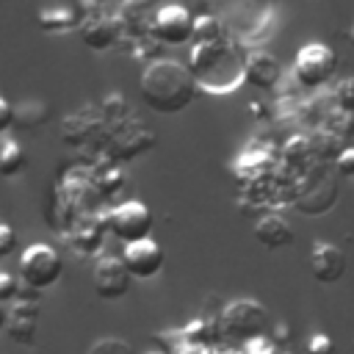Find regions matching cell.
<instances>
[{
  "label": "cell",
  "instance_id": "11",
  "mask_svg": "<svg viewBox=\"0 0 354 354\" xmlns=\"http://www.w3.org/2000/svg\"><path fill=\"white\" fill-rule=\"evenodd\" d=\"M36 318H39L36 301L14 299V307L6 310V332H8V337L14 343H19V346H33L36 343Z\"/></svg>",
  "mask_w": 354,
  "mask_h": 354
},
{
  "label": "cell",
  "instance_id": "7",
  "mask_svg": "<svg viewBox=\"0 0 354 354\" xmlns=\"http://www.w3.org/2000/svg\"><path fill=\"white\" fill-rule=\"evenodd\" d=\"M130 271L124 266L122 257L116 254H105L94 263V271H91V282H94V290L100 299H122L127 290H130Z\"/></svg>",
  "mask_w": 354,
  "mask_h": 354
},
{
  "label": "cell",
  "instance_id": "26",
  "mask_svg": "<svg viewBox=\"0 0 354 354\" xmlns=\"http://www.w3.org/2000/svg\"><path fill=\"white\" fill-rule=\"evenodd\" d=\"M17 288H19V279L14 274H8V271H0V304L14 301Z\"/></svg>",
  "mask_w": 354,
  "mask_h": 354
},
{
  "label": "cell",
  "instance_id": "5",
  "mask_svg": "<svg viewBox=\"0 0 354 354\" xmlns=\"http://www.w3.org/2000/svg\"><path fill=\"white\" fill-rule=\"evenodd\" d=\"M335 69H337V55L332 47L321 41L304 44L293 58V75L304 88H321L324 83L332 80Z\"/></svg>",
  "mask_w": 354,
  "mask_h": 354
},
{
  "label": "cell",
  "instance_id": "24",
  "mask_svg": "<svg viewBox=\"0 0 354 354\" xmlns=\"http://www.w3.org/2000/svg\"><path fill=\"white\" fill-rule=\"evenodd\" d=\"M307 354H335L332 337L324 335V332H315V335L307 340Z\"/></svg>",
  "mask_w": 354,
  "mask_h": 354
},
{
  "label": "cell",
  "instance_id": "12",
  "mask_svg": "<svg viewBox=\"0 0 354 354\" xmlns=\"http://www.w3.org/2000/svg\"><path fill=\"white\" fill-rule=\"evenodd\" d=\"M279 75H282L279 61L266 50H257L243 58V80H249L254 88H266V91L274 88L279 83Z\"/></svg>",
  "mask_w": 354,
  "mask_h": 354
},
{
  "label": "cell",
  "instance_id": "10",
  "mask_svg": "<svg viewBox=\"0 0 354 354\" xmlns=\"http://www.w3.org/2000/svg\"><path fill=\"white\" fill-rule=\"evenodd\" d=\"M310 271H313V277L318 282L335 285L346 274V254H343V249L329 243V241H315L313 249H310Z\"/></svg>",
  "mask_w": 354,
  "mask_h": 354
},
{
  "label": "cell",
  "instance_id": "1",
  "mask_svg": "<svg viewBox=\"0 0 354 354\" xmlns=\"http://www.w3.org/2000/svg\"><path fill=\"white\" fill-rule=\"evenodd\" d=\"M141 100L155 113H180L196 97V80L188 66L174 58H158L141 72Z\"/></svg>",
  "mask_w": 354,
  "mask_h": 354
},
{
  "label": "cell",
  "instance_id": "30",
  "mask_svg": "<svg viewBox=\"0 0 354 354\" xmlns=\"http://www.w3.org/2000/svg\"><path fill=\"white\" fill-rule=\"evenodd\" d=\"M348 36H351V44H354V25H351V33Z\"/></svg>",
  "mask_w": 354,
  "mask_h": 354
},
{
  "label": "cell",
  "instance_id": "15",
  "mask_svg": "<svg viewBox=\"0 0 354 354\" xmlns=\"http://www.w3.org/2000/svg\"><path fill=\"white\" fill-rule=\"evenodd\" d=\"M152 144H155V133L147 130V127H136L130 133H122V138H116V144H113L111 152L116 158H122V160H130L136 155H144Z\"/></svg>",
  "mask_w": 354,
  "mask_h": 354
},
{
  "label": "cell",
  "instance_id": "21",
  "mask_svg": "<svg viewBox=\"0 0 354 354\" xmlns=\"http://www.w3.org/2000/svg\"><path fill=\"white\" fill-rule=\"evenodd\" d=\"M216 326H218V324H216ZM207 329H213V324H207V321H194V324L185 329V340L194 343V346H210L216 337H213V335H205Z\"/></svg>",
  "mask_w": 354,
  "mask_h": 354
},
{
  "label": "cell",
  "instance_id": "17",
  "mask_svg": "<svg viewBox=\"0 0 354 354\" xmlns=\"http://www.w3.org/2000/svg\"><path fill=\"white\" fill-rule=\"evenodd\" d=\"M25 166V152L17 141H3L0 144V174L3 177H14L17 171H22Z\"/></svg>",
  "mask_w": 354,
  "mask_h": 354
},
{
  "label": "cell",
  "instance_id": "9",
  "mask_svg": "<svg viewBox=\"0 0 354 354\" xmlns=\"http://www.w3.org/2000/svg\"><path fill=\"white\" fill-rule=\"evenodd\" d=\"M152 33L163 44H185L194 33V17L183 6H163L152 19Z\"/></svg>",
  "mask_w": 354,
  "mask_h": 354
},
{
  "label": "cell",
  "instance_id": "23",
  "mask_svg": "<svg viewBox=\"0 0 354 354\" xmlns=\"http://www.w3.org/2000/svg\"><path fill=\"white\" fill-rule=\"evenodd\" d=\"M335 169L340 177H354V147H343L335 155Z\"/></svg>",
  "mask_w": 354,
  "mask_h": 354
},
{
  "label": "cell",
  "instance_id": "6",
  "mask_svg": "<svg viewBox=\"0 0 354 354\" xmlns=\"http://www.w3.org/2000/svg\"><path fill=\"white\" fill-rule=\"evenodd\" d=\"M152 224H155L152 210H149L144 202H136V199L116 205V207L111 210V216H108V227H111V232H113L122 243L147 238V235L152 232Z\"/></svg>",
  "mask_w": 354,
  "mask_h": 354
},
{
  "label": "cell",
  "instance_id": "28",
  "mask_svg": "<svg viewBox=\"0 0 354 354\" xmlns=\"http://www.w3.org/2000/svg\"><path fill=\"white\" fill-rule=\"evenodd\" d=\"M11 124H14V108L8 100L0 97V133H6Z\"/></svg>",
  "mask_w": 354,
  "mask_h": 354
},
{
  "label": "cell",
  "instance_id": "19",
  "mask_svg": "<svg viewBox=\"0 0 354 354\" xmlns=\"http://www.w3.org/2000/svg\"><path fill=\"white\" fill-rule=\"evenodd\" d=\"M213 39H221V22L216 17H199V19H194L191 41H213Z\"/></svg>",
  "mask_w": 354,
  "mask_h": 354
},
{
  "label": "cell",
  "instance_id": "13",
  "mask_svg": "<svg viewBox=\"0 0 354 354\" xmlns=\"http://www.w3.org/2000/svg\"><path fill=\"white\" fill-rule=\"evenodd\" d=\"M119 33H122V22L116 17H91L80 28V39L91 50H108L111 44H116Z\"/></svg>",
  "mask_w": 354,
  "mask_h": 354
},
{
  "label": "cell",
  "instance_id": "20",
  "mask_svg": "<svg viewBox=\"0 0 354 354\" xmlns=\"http://www.w3.org/2000/svg\"><path fill=\"white\" fill-rule=\"evenodd\" d=\"M86 354H136V351H133V346H130L127 340H122V337H100V340H94V343L88 346Z\"/></svg>",
  "mask_w": 354,
  "mask_h": 354
},
{
  "label": "cell",
  "instance_id": "32",
  "mask_svg": "<svg viewBox=\"0 0 354 354\" xmlns=\"http://www.w3.org/2000/svg\"><path fill=\"white\" fill-rule=\"evenodd\" d=\"M232 354H243V351H232Z\"/></svg>",
  "mask_w": 354,
  "mask_h": 354
},
{
  "label": "cell",
  "instance_id": "2",
  "mask_svg": "<svg viewBox=\"0 0 354 354\" xmlns=\"http://www.w3.org/2000/svg\"><path fill=\"white\" fill-rule=\"evenodd\" d=\"M188 69L196 86L207 91H235L243 83V61L224 39L194 41L188 55Z\"/></svg>",
  "mask_w": 354,
  "mask_h": 354
},
{
  "label": "cell",
  "instance_id": "3",
  "mask_svg": "<svg viewBox=\"0 0 354 354\" xmlns=\"http://www.w3.org/2000/svg\"><path fill=\"white\" fill-rule=\"evenodd\" d=\"M268 326V313L254 299H235L218 315V332L230 340H252Z\"/></svg>",
  "mask_w": 354,
  "mask_h": 354
},
{
  "label": "cell",
  "instance_id": "18",
  "mask_svg": "<svg viewBox=\"0 0 354 354\" xmlns=\"http://www.w3.org/2000/svg\"><path fill=\"white\" fill-rule=\"evenodd\" d=\"M326 130L335 133V136H340L343 141L351 138V136H354V111H343V108H337V111L326 119Z\"/></svg>",
  "mask_w": 354,
  "mask_h": 354
},
{
  "label": "cell",
  "instance_id": "4",
  "mask_svg": "<svg viewBox=\"0 0 354 354\" xmlns=\"http://www.w3.org/2000/svg\"><path fill=\"white\" fill-rule=\"evenodd\" d=\"M64 274V260L50 243H30L19 254V279L30 288H50L61 279Z\"/></svg>",
  "mask_w": 354,
  "mask_h": 354
},
{
  "label": "cell",
  "instance_id": "14",
  "mask_svg": "<svg viewBox=\"0 0 354 354\" xmlns=\"http://www.w3.org/2000/svg\"><path fill=\"white\" fill-rule=\"evenodd\" d=\"M254 238L266 246V249H282L293 241V227L288 218L277 216V213H268L263 218H257L254 224Z\"/></svg>",
  "mask_w": 354,
  "mask_h": 354
},
{
  "label": "cell",
  "instance_id": "16",
  "mask_svg": "<svg viewBox=\"0 0 354 354\" xmlns=\"http://www.w3.org/2000/svg\"><path fill=\"white\" fill-rule=\"evenodd\" d=\"M36 25L44 33H66L77 28V14L72 8H41L36 14Z\"/></svg>",
  "mask_w": 354,
  "mask_h": 354
},
{
  "label": "cell",
  "instance_id": "31",
  "mask_svg": "<svg viewBox=\"0 0 354 354\" xmlns=\"http://www.w3.org/2000/svg\"><path fill=\"white\" fill-rule=\"evenodd\" d=\"M144 354H166V351H144Z\"/></svg>",
  "mask_w": 354,
  "mask_h": 354
},
{
  "label": "cell",
  "instance_id": "27",
  "mask_svg": "<svg viewBox=\"0 0 354 354\" xmlns=\"http://www.w3.org/2000/svg\"><path fill=\"white\" fill-rule=\"evenodd\" d=\"M17 246V232L8 227V224H0V260L8 257Z\"/></svg>",
  "mask_w": 354,
  "mask_h": 354
},
{
  "label": "cell",
  "instance_id": "8",
  "mask_svg": "<svg viewBox=\"0 0 354 354\" xmlns=\"http://www.w3.org/2000/svg\"><path fill=\"white\" fill-rule=\"evenodd\" d=\"M122 260H124L130 277L149 279V277L160 274L166 257H163L160 243H158L152 235H147V238H138V241L124 243V249H122Z\"/></svg>",
  "mask_w": 354,
  "mask_h": 354
},
{
  "label": "cell",
  "instance_id": "25",
  "mask_svg": "<svg viewBox=\"0 0 354 354\" xmlns=\"http://www.w3.org/2000/svg\"><path fill=\"white\" fill-rule=\"evenodd\" d=\"M243 354H277V346H274V340H268L266 335H257V337L246 340Z\"/></svg>",
  "mask_w": 354,
  "mask_h": 354
},
{
  "label": "cell",
  "instance_id": "22",
  "mask_svg": "<svg viewBox=\"0 0 354 354\" xmlns=\"http://www.w3.org/2000/svg\"><path fill=\"white\" fill-rule=\"evenodd\" d=\"M335 102L343 111H354V77H343L335 86Z\"/></svg>",
  "mask_w": 354,
  "mask_h": 354
},
{
  "label": "cell",
  "instance_id": "29",
  "mask_svg": "<svg viewBox=\"0 0 354 354\" xmlns=\"http://www.w3.org/2000/svg\"><path fill=\"white\" fill-rule=\"evenodd\" d=\"M3 329H6V307L0 304V332H3Z\"/></svg>",
  "mask_w": 354,
  "mask_h": 354
}]
</instances>
